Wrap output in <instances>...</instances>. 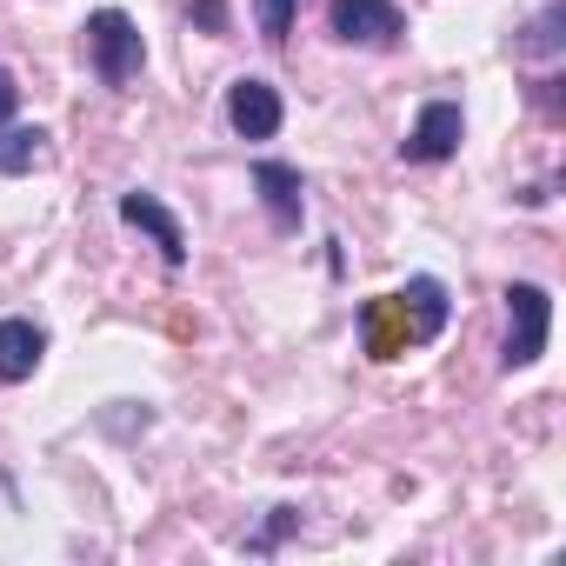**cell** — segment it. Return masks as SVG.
Segmentation results:
<instances>
[{
	"instance_id": "6da1fadb",
	"label": "cell",
	"mask_w": 566,
	"mask_h": 566,
	"mask_svg": "<svg viewBox=\"0 0 566 566\" xmlns=\"http://www.w3.org/2000/svg\"><path fill=\"white\" fill-rule=\"evenodd\" d=\"M440 327H447V287L433 273H413L400 294H380L360 307V334H367L374 360H400L407 347L440 340Z\"/></svg>"
},
{
	"instance_id": "7a4b0ae2",
	"label": "cell",
	"mask_w": 566,
	"mask_h": 566,
	"mask_svg": "<svg viewBox=\"0 0 566 566\" xmlns=\"http://www.w3.org/2000/svg\"><path fill=\"white\" fill-rule=\"evenodd\" d=\"M81 48H87V67H94L101 87H127V81H140V67H147L140 21L120 14V8H94V14L81 21Z\"/></svg>"
},
{
	"instance_id": "3957f363",
	"label": "cell",
	"mask_w": 566,
	"mask_h": 566,
	"mask_svg": "<svg viewBox=\"0 0 566 566\" xmlns=\"http://www.w3.org/2000/svg\"><path fill=\"white\" fill-rule=\"evenodd\" d=\"M546 334H553V294L539 287V280H513V287H506V347H500V367L526 374L546 354Z\"/></svg>"
},
{
	"instance_id": "277c9868",
	"label": "cell",
	"mask_w": 566,
	"mask_h": 566,
	"mask_svg": "<svg viewBox=\"0 0 566 566\" xmlns=\"http://www.w3.org/2000/svg\"><path fill=\"white\" fill-rule=\"evenodd\" d=\"M327 34L347 48H394L407 34V14L394 0H327Z\"/></svg>"
},
{
	"instance_id": "5b68a950",
	"label": "cell",
	"mask_w": 566,
	"mask_h": 566,
	"mask_svg": "<svg viewBox=\"0 0 566 566\" xmlns=\"http://www.w3.org/2000/svg\"><path fill=\"white\" fill-rule=\"evenodd\" d=\"M460 140H467V114H460V101H427L420 120H413V134L400 140V160H413V167H440V160L460 154Z\"/></svg>"
},
{
	"instance_id": "8992f818",
	"label": "cell",
	"mask_w": 566,
	"mask_h": 566,
	"mask_svg": "<svg viewBox=\"0 0 566 566\" xmlns=\"http://www.w3.org/2000/svg\"><path fill=\"white\" fill-rule=\"evenodd\" d=\"M253 193H260L273 233H301V220H307V180H301V167H287V160H253Z\"/></svg>"
},
{
	"instance_id": "52a82bcc",
	"label": "cell",
	"mask_w": 566,
	"mask_h": 566,
	"mask_svg": "<svg viewBox=\"0 0 566 566\" xmlns=\"http://www.w3.org/2000/svg\"><path fill=\"white\" fill-rule=\"evenodd\" d=\"M280 120H287V107H280V87H273V81L240 74V81L227 87V127H233L240 140H273Z\"/></svg>"
},
{
	"instance_id": "ba28073f",
	"label": "cell",
	"mask_w": 566,
	"mask_h": 566,
	"mask_svg": "<svg viewBox=\"0 0 566 566\" xmlns=\"http://www.w3.org/2000/svg\"><path fill=\"white\" fill-rule=\"evenodd\" d=\"M120 220H127V227H140V233H147V240L160 247V260H167L174 273L187 266V227L174 220V207H167L160 193H147V187L120 193Z\"/></svg>"
},
{
	"instance_id": "9c48e42d",
	"label": "cell",
	"mask_w": 566,
	"mask_h": 566,
	"mask_svg": "<svg viewBox=\"0 0 566 566\" xmlns=\"http://www.w3.org/2000/svg\"><path fill=\"white\" fill-rule=\"evenodd\" d=\"M41 360H48V334L34 321H0V380L21 387L41 374Z\"/></svg>"
},
{
	"instance_id": "30bf717a",
	"label": "cell",
	"mask_w": 566,
	"mask_h": 566,
	"mask_svg": "<svg viewBox=\"0 0 566 566\" xmlns=\"http://www.w3.org/2000/svg\"><path fill=\"white\" fill-rule=\"evenodd\" d=\"M48 160V127H0V174H34Z\"/></svg>"
},
{
	"instance_id": "8fae6325",
	"label": "cell",
	"mask_w": 566,
	"mask_h": 566,
	"mask_svg": "<svg viewBox=\"0 0 566 566\" xmlns=\"http://www.w3.org/2000/svg\"><path fill=\"white\" fill-rule=\"evenodd\" d=\"M294 14H301V0H253V28H260V41H266V48H287Z\"/></svg>"
},
{
	"instance_id": "7c38bea8",
	"label": "cell",
	"mask_w": 566,
	"mask_h": 566,
	"mask_svg": "<svg viewBox=\"0 0 566 566\" xmlns=\"http://www.w3.org/2000/svg\"><path fill=\"white\" fill-rule=\"evenodd\" d=\"M520 54H533V61H553V54H559V0H546V8L526 21V34H520Z\"/></svg>"
},
{
	"instance_id": "4fadbf2b",
	"label": "cell",
	"mask_w": 566,
	"mask_h": 566,
	"mask_svg": "<svg viewBox=\"0 0 566 566\" xmlns=\"http://www.w3.org/2000/svg\"><path fill=\"white\" fill-rule=\"evenodd\" d=\"M294 526H301V506H273V513H266V526H260V533L247 539V553H253V559H266V553H273L280 539L294 533Z\"/></svg>"
},
{
	"instance_id": "5bb4252c",
	"label": "cell",
	"mask_w": 566,
	"mask_h": 566,
	"mask_svg": "<svg viewBox=\"0 0 566 566\" xmlns=\"http://www.w3.org/2000/svg\"><path fill=\"white\" fill-rule=\"evenodd\" d=\"M14 114H21V81H14L8 67H0V127H8Z\"/></svg>"
},
{
	"instance_id": "9a60e30c",
	"label": "cell",
	"mask_w": 566,
	"mask_h": 566,
	"mask_svg": "<svg viewBox=\"0 0 566 566\" xmlns=\"http://www.w3.org/2000/svg\"><path fill=\"white\" fill-rule=\"evenodd\" d=\"M193 21H200L207 34H227V0H200V8H193Z\"/></svg>"
}]
</instances>
